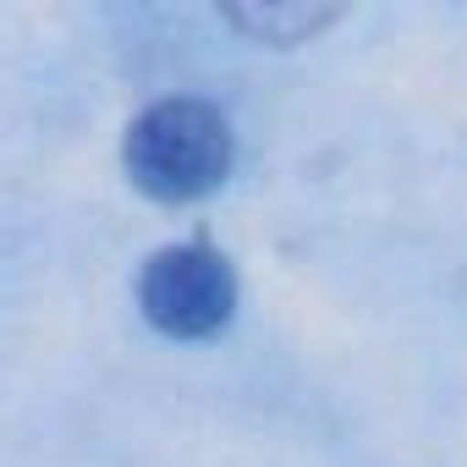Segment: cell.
I'll return each mask as SVG.
<instances>
[{
	"mask_svg": "<svg viewBox=\"0 0 467 467\" xmlns=\"http://www.w3.org/2000/svg\"><path fill=\"white\" fill-rule=\"evenodd\" d=\"M127 171L149 198H203L231 171V127L203 99H160L127 132Z\"/></svg>",
	"mask_w": 467,
	"mask_h": 467,
	"instance_id": "6da1fadb",
	"label": "cell"
},
{
	"mask_svg": "<svg viewBox=\"0 0 467 467\" xmlns=\"http://www.w3.org/2000/svg\"><path fill=\"white\" fill-rule=\"evenodd\" d=\"M138 303H143V314H149L154 330L198 341V336H214L231 319L237 281H231V270H225V259L214 248L182 243V248H160L143 265Z\"/></svg>",
	"mask_w": 467,
	"mask_h": 467,
	"instance_id": "7a4b0ae2",
	"label": "cell"
},
{
	"mask_svg": "<svg viewBox=\"0 0 467 467\" xmlns=\"http://www.w3.org/2000/svg\"><path fill=\"white\" fill-rule=\"evenodd\" d=\"M330 12H303V6H265V12H231V23L254 28L259 39H297L303 28H314Z\"/></svg>",
	"mask_w": 467,
	"mask_h": 467,
	"instance_id": "3957f363",
	"label": "cell"
}]
</instances>
